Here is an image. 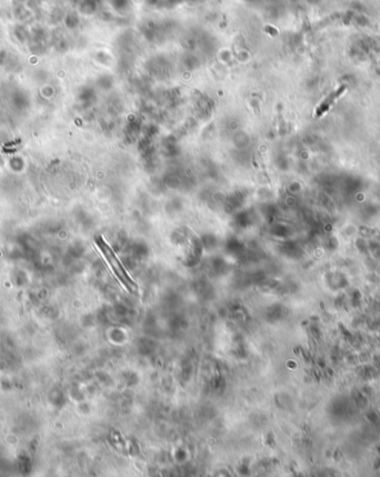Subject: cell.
Masks as SVG:
<instances>
[{
    "instance_id": "7a4b0ae2",
    "label": "cell",
    "mask_w": 380,
    "mask_h": 477,
    "mask_svg": "<svg viewBox=\"0 0 380 477\" xmlns=\"http://www.w3.org/2000/svg\"><path fill=\"white\" fill-rule=\"evenodd\" d=\"M346 88H347V87H346V86H341V87L339 88V89L335 90V91H333V93H331L330 95H329L328 97L324 100L323 104H321L320 106H319L318 108H317V110H316V116H317V117H320L321 115L325 114V112L329 109V107H330L331 105H332L333 103H335V100H336L338 97H339V96H340L342 93H344V91L346 90Z\"/></svg>"
},
{
    "instance_id": "6da1fadb",
    "label": "cell",
    "mask_w": 380,
    "mask_h": 477,
    "mask_svg": "<svg viewBox=\"0 0 380 477\" xmlns=\"http://www.w3.org/2000/svg\"><path fill=\"white\" fill-rule=\"evenodd\" d=\"M96 244H97L100 252L103 254L107 263L109 264L112 271H114L115 275L117 276V278L120 280V283H122L129 292L135 291L137 288V285L133 283V280L130 278V276H129L126 269H125L123 264L120 263L118 258H117L116 254L114 250H112L111 247L103 240L102 237H98L97 239H96Z\"/></svg>"
},
{
    "instance_id": "3957f363",
    "label": "cell",
    "mask_w": 380,
    "mask_h": 477,
    "mask_svg": "<svg viewBox=\"0 0 380 477\" xmlns=\"http://www.w3.org/2000/svg\"><path fill=\"white\" fill-rule=\"evenodd\" d=\"M267 31H268V32H271V33H273V35H276V33H277V31L274 30V28H273V27H267Z\"/></svg>"
}]
</instances>
